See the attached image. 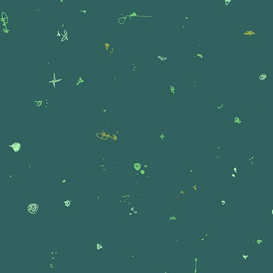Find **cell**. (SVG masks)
Instances as JSON below:
<instances>
[{
	"label": "cell",
	"instance_id": "1",
	"mask_svg": "<svg viewBox=\"0 0 273 273\" xmlns=\"http://www.w3.org/2000/svg\"><path fill=\"white\" fill-rule=\"evenodd\" d=\"M70 26L65 21L55 26L54 31V40L60 46L70 45L73 43Z\"/></svg>",
	"mask_w": 273,
	"mask_h": 273
},
{
	"label": "cell",
	"instance_id": "2",
	"mask_svg": "<svg viewBox=\"0 0 273 273\" xmlns=\"http://www.w3.org/2000/svg\"><path fill=\"white\" fill-rule=\"evenodd\" d=\"M29 101L32 104L33 109L35 110H48L53 105L49 98L42 94L30 96Z\"/></svg>",
	"mask_w": 273,
	"mask_h": 273
},
{
	"label": "cell",
	"instance_id": "3",
	"mask_svg": "<svg viewBox=\"0 0 273 273\" xmlns=\"http://www.w3.org/2000/svg\"><path fill=\"white\" fill-rule=\"evenodd\" d=\"M238 39L240 41H253L256 39L261 40L262 34L255 26L250 24L241 29L238 33Z\"/></svg>",
	"mask_w": 273,
	"mask_h": 273
},
{
	"label": "cell",
	"instance_id": "4",
	"mask_svg": "<svg viewBox=\"0 0 273 273\" xmlns=\"http://www.w3.org/2000/svg\"><path fill=\"white\" fill-rule=\"evenodd\" d=\"M50 71V76L46 80V85L52 90L55 91L65 82V79L57 70H51Z\"/></svg>",
	"mask_w": 273,
	"mask_h": 273
},
{
	"label": "cell",
	"instance_id": "5",
	"mask_svg": "<svg viewBox=\"0 0 273 273\" xmlns=\"http://www.w3.org/2000/svg\"><path fill=\"white\" fill-rule=\"evenodd\" d=\"M271 71L270 70H260L254 76V83L255 85L268 86L271 84Z\"/></svg>",
	"mask_w": 273,
	"mask_h": 273
},
{
	"label": "cell",
	"instance_id": "6",
	"mask_svg": "<svg viewBox=\"0 0 273 273\" xmlns=\"http://www.w3.org/2000/svg\"><path fill=\"white\" fill-rule=\"evenodd\" d=\"M228 118L229 119V123L232 126L243 127L245 126L246 119L244 111L231 112Z\"/></svg>",
	"mask_w": 273,
	"mask_h": 273
},
{
	"label": "cell",
	"instance_id": "7",
	"mask_svg": "<svg viewBox=\"0 0 273 273\" xmlns=\"http://www.w3.org/2000/svg\"><path fill=\"white\" fill-rule=\"evenodd\" d=\"M74 90H79L83 88H90L91 85L88 80L87 77L85 72L83 71H80L77 76L75 78L73 84Z\"/></svg>",
	"mask_w": 273,
	"mask_h": 273
},
{
	"label": "cell",
	"instance_id": "8",
	"mask_svg": "<svg viewBox=\"0 0 273 273\" xmlns=\"http://www.w3.org/2000/svg\"><path fill=\"white\" fill-rule=\"evenodd\" d=\"M243 164L245 167L248 168L257 167L258 164V156L251 150H247L245 153Z\"/></svg>",
	"mask_w": 273,
	"mask_h": 273
},
{
	"label": "cell",
	"instance_id": "9",
	"mask_svg": "<svg viewBox=\"0 0 273 273\" xmlns=\"http://www.w3.org/2000/svg\"><path fill=\"white\" fill-rule=\"evenodd\" d=\"M70 186V176L67 174H64L58 176L57 178L56 188L60 190L66 191Z\"/></svg>",
	"mask_w": 273,
	"mask_h": 273
},
{
	"label": "cell",
	"instance_id": "10",
	"mask_svg": "<svg viewBox=\"0 0 273 273\" xmlns=\"http://www.w3.org/2000/svg\"><path fill=\"white\" fill-rule=\"evenodd\" d=\"M165 89L168 92V93L174 96H180V88L176 84V83L172 80H169L165 85Z\"/></svg>",
	"mask_w": 273,
	"mask_h": 273
},
{
	"label": "cell",
	"instance_id": "11",
	"mask_svg": "<svg viewBox=\"0 0 273 273\" xmlns=\"http://www.w3.org/2000/svg\"><path fill=\"white\" fill-rule=\"evenodd\" d=\"M12 18L8 15L7 9H1V26L11 27Z\"/></svg>",
	"mask_w": 273,
	"mask_h": 273
},
{
	"label": "cell",
	"instance_id": "12",
	"mask_svg": "<svg viewBox=\"0 0 273 273\" xmlns=\"http://www.w3.org/2000/svg\"><path fill=\"white\" fill-rule=\"evenodd\" d=\"M46 255L49 260L57 262L59 258H62L63 257L62 249L60 248H54L46 253Z\"/></svg>",
	"mask_w": 273,
	"mask_h": 273
},
{
	"label": "cell",
	"instance_id": "13",
	"mask_svg": "<svg viewBox=\"0 0 273 273\" xmlns=\"http://www.w3.org/2000/svg\"><path fill=\"white\" fill-rule=\"evenodd\" d=\"M193 61L196 62L197 64L202 65L206 61L208 54L205 51L200 50L194 51L193 52Z\"/></svg>",
	"mask_w": 273,
	"mask_h": 273
},
{
	"label": "cell",
	"instance_id": "14",
	"mask_svg": "<svg viewBox=\"0 0 273 273\" xmlns=\"http://www.w3.org/2000/svg\"><path fill=\"white\" fill-rule=\"evenodd\" d=\"M269 239L268 238H263L259 237L258 235L256 234H252L251 235V245L255 246H260L266 245L269 242Z\"/></svg>",
	"mask_w": 273,
	"mask_h": 273
},
{
	"label": "cell",
	"instance_id": "15",
	"mask_svg": "<svg viewBox=\"0 0 273 273\" xmlns=\"http://www.w3.org/2000/svg\"><path fill=\"white\" fill-rule=\"evenodd\" d=\"M74 200L71 197H64L62 200V208L63 211L66 213H70L73 208Z\"/></svg>",
	"mask_w": 273,
	"mask_h": 273
},
{
	"label": "cell",
	"instance_id": "16",
	"mask_svg": "<svg viewBox=\"0 0 273 273\" xmlns=\"http://www.w3.org/2000/svg\"><path fill=\"white\" fill-rule=\"evenodd\" d=\"M38 201H34L32 200L31 201H29L27 206H26V212L27 214H29L32 217L37 214L39 209V205Z\"/></svg>",
	"mask_w": 273,
	"mask_h": 273
},
{
	"label": "cell",
	"instance_id": "17",
	"mask_svg": "<svg viewBox=\"0 0 273 273\" xmlns=\"http://www.w3.org/2000/svg\"><path fill=\"white\" fill-rule=\"evenodd\" d=\"M188 190L185 189H176L173 192L172 196L176 200H184L189 195Z\"/></svg>",
	"mask_w": 273,
	"mask_h": 273
},
{
	"label": "cell",
	"instance_id": "18",
	"mask_svg": "<svg viewBox=\"0 0 273 273\" xmlns=\"http://www.w3.org/2000/svg\"><path fill=\"white\" fill-rule=\"evenodd\" d=\"M253 255L251 253H248L246 251H242L238 253V257L237 261L242 263H250L253 262Z\"/></svg>",
	"mask_w": 273,
	"mask_h": 273
},
{
	"label": "cell",
	"instance_id": "19",
	"mask_svg": "<svg viewBox=\"0 0 273 273\" xmlns=\"http://www.w3.org/2000/svg\"><path fill=\"white\" fill-rule=\"evenodd\" d=\"M94 248L95 253L102 254L107 248V243L102 239H97L94 241Z\"/></svg>",
	"mask_w": 273,
	"mask_h": 273
},
{
	"label": "cell",
	"instance_id": "20",
	"mask_svg": "<svg viewBox=\"0 0 273 273\" xmlns=\"http://www.w3.org/2000/svg\"><path fill=\"white\" fill-rule=\"evenodd\" d=\"M200 184L197 180H194L191 183V184H189V192L190 194H191L192 196L196 197L198 195L199 193V190H200Z\"/></svg>",
	"mask_w": 273,
	"mask_h": 273
},
{
	"label": "cell",
	"instance_id": "21",
	"mask_svg": "<svg viewBox=\"0 0 273 273\" xmlns=\"http://www.w3.org/2000/svg\"><path fill=\"white\" fill-rule=\"evenodd\" d=\"M183 216L180 213H172L166 214L164 216V221L171 222H177L181 221Z\"/></svg>",
	"mask_w": 273,
	"mask_h": 273
},
{
	"label": "cell",
	"instance_id": "22",
	"mask_svg": "<svg viewBox=\"0 0 273 273\" xmlns=\"http://www.w3.org/2000/svg\"><path fill=\"white\" fill-rule=\"evenodd\" d=\"M108 132V128L106 129H101L99 130L96 131V141H99V142H102V141H106L108 137H107V133H106Z\"/></svg>",
	"mask_w": 273,
	"mask_h": 273
},
{
	"label": "cell",
	"instance_id": "23",
	"mask_svg": "<svg viewBox=\"0 0 273 273\" xmlns=\"http://www.w3.org/2000/svg\"><path fill=\"white\" fill-rule=\"evenodd\" d=\"M156 60L161 65H164L168 64L170 62V57L167 54H156Z\"/></svg>",
	"mask_w": 273,
	"mask_h": 273
},
{
	"label": "cell",
	"instance_id": "24",
	"mask_svg": "<svg viewBox=\"0 0 273 273\" xmlns=\"http://www.w3.org/2000/svg\"><path fill=\"white\" fill-rule=\"evenodd\" d=\"M221 145L219 142H216L214 147V159L218 162L221 161Z\"/></svg>",
	"mask_w": 273,
	"mask_h": 273
},
{
	"label": "cell",
	"instance_id": "25",
	"mask_svg": "<svg viewBox=\"0 0 273 273\" xmlns=\"http://www.w3.org/2000/svg\"><path fill=\"white\" fill-rule=\"evenodd\" d=\"M14 33V30L12 27H5L1 26V37L2 39L3 38H8L9 37Z\"/></svg>",
	"mask_w": 273,
	"mask_h": 273
},
{
	"label": "cell",
	"instance_id": "26",
	"mask_svg": "<svg viewBox=\"0 0 273 273\" xmlns=\"http://www.w3.org/2000/svg\"><path fill=\"white\" fill-rule=\"evenodd\" d=\"M111 40L108 37L103 38L102 43V54L105 56H106L111 46Z\"/></svg>",
	"mask_w": 273,
	"mask_h": 273
},
{
	"label": "cell",
	"instance_id": "27",
	"mask_svg": "<svg viewBox=\"0 0 273 273\" xmlns=\"http://www.w3.org/2000/svg\"><path fill=\"white\" fill-rule=\"evenodd\" d=\"M156 142L158 143H166L167 141V131H161L156 136Z\"/></svg>",
	"mask_w": 273,
	"mask_h": 273
},
{
	"label": "cell",
	"instance_id": "28",
	"mask_svg": "<svg viewBox=\"0 0 273 273\" xmlns=\"http://www.w3.org/2000/svg\"><path fill=\"white\" fill-rule=\"evenodd\" d=\"M236 3V1L235 0H222L221 6L222 8L225 9L234 8Z\"/></svg>",
	"mask_w": 273,
	"mask_h": 273
},
{
	"label": "cell",
	"instance_id": "29",
	"mask_svg": "<svg viewBox=\"0 0 273 273\" xmlns=\"http://www.w3.org/2000/svg\"><path fill=\"white\" fill-rule=\"evenodd\" d=\"M141 69V66L139 62H131L130 66V70L132 74H138L139 70Z\"/></svg>",
	"mask_w": 273,
	"mask_h": 273
},
{
	"label": "cell",
	"instance_id": "30",
	"mask_svg": "<svg viewBox=\"0 0 273 273\" xmlns=\"http://www.w3.org/2000/svg\"><path fill=\"white\" fill-rule=\"evenodd\" d=\"M9 147L11 148L12 151L15 152V154H18L22 148V145L21 142L18 141H14L13 142H11L9 145Z\"/></svg>",
	"mask_w": 273,
	"mask_h": 273
},
{
	"label": "cell",
	"instance_id": "31",
	"mask_svg": "<svg viewBox=\"0 0 273 273\" xmlns=\"http://www.w3.org/2000/svg\"><path fill=\"white\" fill-rule=\"evenodd\" d=\"M217 203L223 209H224L229 203V197H221L217 198Z\"/></svg>",
	"mask_w": 273,
	"mask_h": 273
},
{
	"label": "cell",
	"instance_id": "32",
	"mask_svg": "<svg viewBox=\"0 0 273 273\" xmlns=\"http://www.w3.org/2000/svg\"><path fill=\"white\" fill-rule=\"evenodd\" d=\"M78 15L82 17H89L90 9L84 5L83 7L77 9Z\"/></svg>",
	"mask_w": 273,
	"mask_h": 273
},
{
	"label": "cell",
	"instance_id": "33",
	"mask_svg": "<svg viewBox=\"0 0 273 273\" xmlns=\"http://www.w3.org/2000/svg\"><path fill=\"white\" fill-rule=\"evenodd\" d=\"M119 51V48L115 45H111L109 51L108 52L106 57H114Z\"/></svg>",
	"mask_w": 273,
	"mask_h": 273
},
{
	"label": "cell",
	"instance_id": "34",
	"mask_svg": "<svg viewBox=\"0 0 273 273\" xmlns=\"http://www.w3.org/2000/svg\"><path fill=\"white\" fill-rule=\"evenodd\" d=\"M95 203L96 204H98L101 203L102 201V195L100 194L98 190H95Z\"/></svg>",
	"mask_w": 273,
	"mask_h": 273
},
{
	"label": "cell",
	"instance_id": "35",
	"mask_svg": "<svg viewBox=\"0 0 273 273\" xmlns=\"http://www.w3.org/2000/svg\"><path fill=\"white\" fill-rule=\"evenodd\" d=\"M192 20V17L189 15V13H186L184 15L180 17V21L181 22H184L188 24L190 21Z\"/></svg>",
	"mask_w": 273,
	"mask_h": 273
},
{
	"label": "cell",
	"instance_id": "36",
	"mask_svg": "<svg viewBox=\"0 0 273 273\" xmlns=\"http://www.w3.org/2000/svg\"><path fill=\"white\" fill-rule=\"evenodd\" d=\"M215 109L219 111H225L226 109V104L225 102H217L215 105Z\"/></svg>",
	"mask_w": 273,
	"mask_h": 273
},
{
	"label": "cell",
	"instance_id": "37",
	"mask_svg": "<svg viewBox=\"0 0 273 273\" xmlns=\"http://www.w3.org/2000/svg\"><path fill=\"white\" fill-rule=\"evenodd\" d=\"M209 240V239L203 236L202 235L200 236L197 237V243L198 245H204L205 243H206V242H208Z\"/></svg>",
	"mask_w": 273,
	"mask_h": 273
},
{
	"label": "cell",
	"instance_id": "38",
	"mask_svg": "<svg viewBox=\"0 0 273 273\" xmlns=\"http://www.w3.org/2000/svg\"><path fill=\"white\" fill-rule=\"evenodd\" d=\"M57 262H53L51 260H49L48 262H47L46 263V266L49 270L50 271H55L57 268V265H56Z\"/></svg>",
	"mask_w": 273,
	"mask_h": 273
},
{
	"label": "cell",
	"instance_id": "39",
	"mask_svg": "<svg viewBox=\"0 0 273 273\" xmlns=\"http://www.w3.org/2000/svg\"><path fill=\"white\" fill-rule=\"evenodd\" d=\"M29 11L31 13L34 14V15L40 14L41 11V5L40 4V5H37L36 7L29 8Z\"/></svg>",
	"mask_w": 273,
	"mask_h": 273
},
{
	"label": "cell",
	"instance_id": "40",
	"mask_svg": "<svg viewBox=\"0 0 273 273\" xmlns=\"http://www.w3.org/2000/svg\"><path fill=\"white\" fill-rule=\"evenodd\" d=\"M266 214L268 215V220H270L271 221H273V203H271L270 208L268 209H267L266 211Z\"/></svg>",
	"mask_w": 273,
	"mask_h": 273
},
{
	"label": "cell",
	"instance_id": "41",
	"mask_svg": "<svg viewBox=\"0 0 273 273\" xmlns=\"http://www.w3.org/2000/svg\"><path fill=\"white\" fill-rule=\"evenodd\" d=\"M200 79L193 78L192 80V86L193 90H196L200 85Z\"/></svg>",
	"mask_w": 273,
	"mask_h": 273
},
{
	"label": "cell",
	"instance_id": "42",
	"mask_svg": "<svg viewBox=\"0 0 273 273\" xmlns=\"http://www.w3.org/2000/svg\"><path fill=\"white\" fill-rule=\"evenodd\" d=\"M201 235L204 237L208 238V239H210L213 236V231L211 229H206Z\"/></svg>",
	"mask_w": 273,
	"mask_h": 273
},
{
	"label": "cell",
	"instance_id": "43",
	"mask_svg": "<svg viewBox=\"0 0 273 273\" xmlns=\"http://www.w3.org/2000/svg\"><path fill=\"white\" fill-rule=\"evenodd\" d=\"M226 175L229 178L230 180L234 181H236L237 179H238V174H236V173L232 172L230 171H229V172L226 173Z\"/></svg>",
	"mask_w": 273,
	"mask_h": 273
},
{
	"label": "cell",
	"instance_id": "44",
	"mask_svg": "<svg viewBox=\"0 0 273 273\" xmlns=\"http://www.w3.org/2000/svg\"><path fill=\"white\" fill-rule=\"evenodd\" d=\"M109 111H110V107H108V106L107 105L103 104V105H102V115H103V116H104V117H106L108 116V114H109Z\"/></svg>",
	"mask_w": 273,
	"mask_h": 273
},
{
	"label": "cell",
	"instance_id": "45",
	"mask_svg": "<svg viewBox=\"0 0 273 273\" xmlns=\"http://www.w3.org/2000/svg\"><path fill=\"white\" fill-rule=\"evenodd\" d=\"M180 242H181V241H180V238L176 236V235H173V245H180Z\"/></svg>",
	"mask_w": 273,
	"mask_h": 273
},
{
	"label": "cell",
	"instance_id": "46",
	"mask_svg": "<svg viewBox=\"0 0 273 273\" xmlns=\"http://www.w3.org/2000/svg\"><path fill=\"white\" fill-rule=\"evenodd\" d=\"M188 30H189V25H188V24L184 23V22H181L180 23V30H181V32H187Z\"/></svg>",
	"mask_w": 273,
	"mask_h": 273
},
{
	"label": "cell",
	"instance_id": "47",
	"mask_svg": "<svg viewBox=\"0 0 273 273\" xmlns=\"http://www.w3.org/2000/svg\"><path fill=\"white\" fill-rule=\"evenodd\" d=\"M198 172V169L196 167H193L192 166H190L189 167V176H192L196 174Z\"/></svg>",
	"mask_w": 273,
	"mask_h": 273
},
{
	"label": "cell",
	"instance_id": "48",
	"mask_svg": "<svg viewBox=\"0 0 273 273\" xmlns=\"http://www.w3.org/2000/svg\"><path fill=\"white\" fill-rule=\"evenodd\" d=\"M136 258V256L135 251H132L131 253L129 254V255H127V259L129 260V261H134Z\"/></svg>",
	"mask_w": 273,
	"mask_h": 273
},
{
	"label": "cell",
	"instance_id": "49",
	"mask_svg": "<svg viewBox=\"0 0 273 273\" xmlns=\"http://www.w3.org/2000/svg\"><path fill=\"white\" fill-rule=\"evenodd\" d=\"M238 167L237 164H231L230 167V172L238 174Z\"/></svg>",
	"mask_w": 273,
	"mask_h": 273
},
{
	"label": "cell",
	"instance_id": "50",
	"mask_svg": "<svg viewBox=\"0 0 273 273\" xmlns=\"http://www.w3.org/2000/svg\"><path fill=\"white\" fill-rule=\"evenodd\" d=\"M111 79L112 82H119V75L118 74L114 73L111 75Z\"/></svg>",
	"mask_w": 273,
	"mask_h": 273
},
{
	"label": "cell",
	"instance_id": "51",
	"mask_svg": "<svg viewBox=\"0 0 273 273\" xmlns=\"http://www.w3.org/2000/svg\"><path fill=\"white\" fill-rule=\"evenodd\" d=\"M54 60L53 59H49V58H46V65L49 67H51L53 65V62H54Z\"/></svg>",
	"mask_w": 273,
	"mask_h": 273
},
{
	"label": "cell",
	"instance_id": "52",
	"mask_svg": "<svg viewBox=\"0 0 273 273\" xmlns=\"http://www.w3.org/2000/svg\"><path fill=\"white\" fill-rule=\"evenodd\" d=\"M159 273H171V271L167 268H159Z\"/></svg>",
	"mask_w": 273,
	"mask_h": 273
},
{
	"label": "cell",
	"instance_id": "53",
	"mask_svg": "<svg viewBox=\"0 0 273 273\" xmlns=\"http://www.w3.org/2000/svg\"><path fill=\"white\" fill-rule=\"evenodd\" d=\"M66 2V0H57V1H56V3L57 4V5L62 6V5L65 4Z\"/></svg>",
	"mask_w": 273,
	"mask_h": 273
},
{
	"label": "cell",
	"instance_id": "54",
	"mask_svg": "<svg viewBox=\"0 0 273 273\" xmlns=\"http://www.w3.org/2000/svg\"><path fill=\"white\" fill-rule=\"evenodd\" d=\"M268 106H262V107H259V111H260L261 112H263L265 111L266 110V109H268Z\"/></svg>",
	"mask_w": 273,
	"mask_h": 273
},
{
	"label": "cell",
	"instance_id": "55",
	"mask_svg": "<svg viewBox=\"0 0 273 273\" xmlns=\"http://www.w3.org/2000/svg\"><path fill=\"white\" fill-rule=\"evenodd\" d=\"M8 177L9 178V179L10 181H12L15 178V176H14V174H13V173H10L8 174Z\"/></svg>",
	"mask_w": 273,
	"mask_h": 273
}]
</instances>
